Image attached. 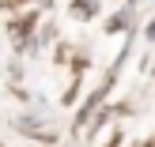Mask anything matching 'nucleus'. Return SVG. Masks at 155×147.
I'll list each match as a JSON object with an SVG mask.
<instances>
[{"label": "nucleus", "instance_id": "f257e3e1", "mask_svg": "<svg viewBox=\"0 0 155 147\" xmlns=\"http://www.w3.org/2000/svg\"><path fill=\"white\" fill-rule=\"evenodd\" d=\"M148 42H155V23H151V27H148Z\"/></svg>", "mask_w": 155, "mask_h": 147}]
</instances>
